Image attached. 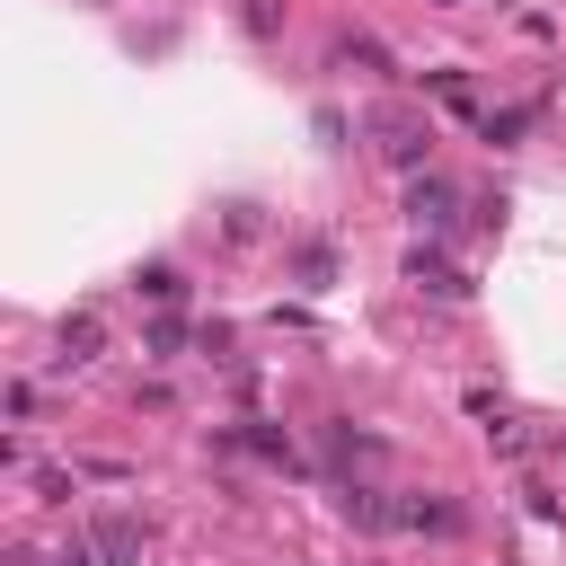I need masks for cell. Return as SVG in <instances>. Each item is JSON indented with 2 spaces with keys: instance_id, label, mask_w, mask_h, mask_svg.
<instances>
[{
  "instance_id": "6da1fadb",
  "label": "cell",
  "mask_w": 566,
  "mask_h": 566,
  "mask_svg": "<svg viewBox=\"0 0 566 566\" xmlns=\"http://www.w3.org/2000/svg\"><path fill=\"white\" fill-rule=\"evenodd\" d=\"M407 212H416L424 230H451V186H442V177H416V186H407Z\"/></svg>"
},
{
  "instance_id": "7a4b0ae2",
  "label": "cell",
  "mask_w": 566,
  "mask_h": 566,
  "mask_svg": "<svg viewBox=\"0 0 566 566\" xmlns=\"http://www.w3.org/2000/svg\"><path fill=\"white\" fill-rule=\"evenodd\" d=\"M407 274H416V292H433V301H460V292H469V283H460V274H451L442 256H416Z\"/></svg>"
},
{
  "instance_id": "3957f363",
  "label": "cell",
  "mask_w": 566,
  "mask_h": 566,
  "mask_svg": "<svg viewBox=\"0 0 566 566\" xmlns=\"http://www.w3.org/2000/svg\"><path fill=\"white\" fill-rule=\"evenodd\" d=\"M97 557H106V566H133V557H142V531H133V522H97Z\"/></svg>"
},
{
  "instance_id": "277c9868",
  "label": "cell",
  "mask_w": 566,
  "mask_h": 566,
  "mask_svg": "<svg viewBox=\"0 0 566 566\" xmlns=\"http://www.w3.org/2000/svg\"><path fill=\"white\" fill-rule=\"evenodd\" d=\"M62 566H97V557H88V548H80V539H71V557H62Z\"/></svg>"
}]
</instances>
